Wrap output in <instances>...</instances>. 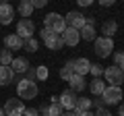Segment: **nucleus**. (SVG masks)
Returning a JSON list of instances; mask_svg holds the SVG:
<instances>
[{
    "mask_svg": "<svg viewBox=\"0 0 124 116\" xmlns=\"http://www.w3.org/2000/svg\"><path fill=\"white\" fill-rule=\"evenodd\" d=\"M37 93H39V89H37L35 81L21 79L17 83V95H19V99H35Z\"/></svg>",
    "mask_w": 124,
    "mask_h": 116,
    "instance_id": "f257e3e1",
    "label": "nucleus"
},
{
    "mask_svg": "<svg viewBox=\"0 0 124 116\" xmlns=\"http://www.w3.org/2000/svg\"><path fill=\"white\" fill-rule=\"evenodd\" d=\"M44 27L50 29V31H54L56 35H60V33L66 29V21H64V17H62L60 13H48L46 19H44Z\"/></svg>",
    "mask_w": 124,
    "mask_h": 116,
    "instance_id": "f03ea898",
    "label": "nucleus"
},
{
    "mask_svg": "<svg viewBox=\"0 0 124 116\" xmlns=\"http://www.w3.org/2000/svg\"><path fill=\"white\" fill-rule=\"evenodd\" d=\"M93 50L99 58H108L114 54V40L112 37H103V35H97V40L93 41Z\"/></svg>",
    "mask_w": 124,
    "mask_h": 116,
    "instance_id": "7ed1b4c3",
    "label": "nucleus"
},
{
    "mask_svg": "<svg viewBox=\"0 0 124 116\" xmlns=\"http://www.w3.org/2000/svg\"><path fill=\"white\" fill-rule=\"evenodd\" d=\"M101 102L106 106H120V102H122V87H110L108 85L106 91L101 93Z\"/></svg>",
    "mask_w": 124,
    "mask_h": 116,
    "instance_id": "20e7f679",
    "label": "nucleus"
},
{
    "mask_svg": "<svg viewBox=\"0 0 124 116\" xmlns=\"http://www.w3.org/2000/svg\"><path fill=\"white\" fill-rule=\"evenodd\" d=\"M2 110H4V116H23L25 114V104L19 98H8Z\"/></svg>",
    "mask_w": 124,
    "mask_h": 116,
    "instance_id": "39448f33",
    "label": "nucleus"
},
{
    "mask_svg": "<svg viewBox=\"0 0 124 116\" xmlns=\"http://www.w3.org/2000/svg\"><path fill=\"white\" fill-rule=\"evenodd\" d=\"M103 77H106V83H110V87H120L124 81V75L120 71V66H108L103 68Z\"/></svg>",
    "mask_w": 124,
    "mask_h": 116,
    "instance_id": "423d86ee",
    "label": "nucleus"
},
{
    "mask_svg": "<svg viewBox=\"0 0 124 116\" xmlns=\"http://www.w3.org/2000/svg\"><path fill=\"white\" fill-rule=\"evenodd\" d=\"M33 33H35V23L31 21V19H21V21L17 23V35L21 37L23 41L29 40V37H33Z\"/></svg>",
    "mask_w": 124,
    "mask_h": 116,
    "instance_id": "0eeeda50",
    "label": "nucleus"
},
{
    "mask_svg": "<svg viewBox=\"0 0 124 116\" xmlns=\"http://www.w3.org/2000/svg\"><path fill=\"white\" fill-rule=\"evenodd\" d=\"M64 21H66V27H70V29H77V31H79L81 27L85 25V15L79 13V10H70V13L64 17Z\"/></svg>",
    "mask_w": 124,
    "mask_h": 116,
    "instance_id": "6e6552de",
    "label": "nucleus"
},
{
    "mask_svg": "<svg viewBox=\"0 0 124 116\" xmlns=\"http://www.w3.org/2000/svg\"><path fill=\"white\" fill-rule=\"evenodd\" d=\"M58 104L62 106V110L72 112V110H75V104H77V93H75V91H70V89H66L60 98H58Z\"/></svg>",
    "mask_w": 124,
    "mask_h": 116,
    "instance_id": "1a4fd4ad",
    "label": "nucleus"
},
{
    "mask_svg": "<svg viewBox=\"0 0 124 116\" xmlns=\"http://www.w3.org/2000/svg\"><path fill=\"white\" fill-rule=\"evenodd\" d=\"M60 37H62V41H64V46H77L81 41L79 31H77V29H70V27H66V29L60 33Z\"/></svg>",
    "mask_w": 124,
    "mask_h": 116,
    "instance_id": "9d476101",
    "label": "nucleus"
},
{
    "mask_svg": "<svg viewBox=\"0 0 124 116\" xmlns=\"http://www.w3.org/2000/svg\"><path fill=\"white\" fill-rule=\"evenodd\" d=\"M89 68H91V62H89L87 58H75L72 60V71H75V75L85 77L89 73Z\"/></svg>",
    "mask_w": 124,
    "mask_h": 116,
    "instance_id": "9b49d317",
    "label": "nucleus"
},
{
    "mask_svg": "<svg viewBox=\"0 0 124 116\" xmlns=\"http://www.w3.org/2000/svg\"><path fill=\"white\" fill-rule=\"evenodd\" d=\"M13 19H15V8L10 4H2V2H0V23H2V25H10V23H13Z\"/></svg>",
    "mask_w": 124,
    "mask_h": 116,
    "instance_id": "f8f14e48",
    "label": "nucleus"
},
{
    "mask_svg": "<svg viewBox=\"0 0 124 116\" xmlns=\"http://www.w3.org/2000/svg\"><path fill=\"white\" fill-rule=\"evenodd\" d=\"M10 68H13V73L15 75H21V73H27L29 71V60L27 58H23V56H19V58H13V62H10Z\"/></svg>",
    "mask_w": 124,
    "mask_h": 116,
    "instance_id": "ddd939ff",
    "label": "nucleus"
},
{
    "mask_svg": "<svg viewBox=\"0 0 124 116\" xmlns=\"http://www.w3.org/2000/svg\"><path fill=\"white\" fill-rule=\"evenodd\" d=\"M4 46H6V50H21L23 48V40L17 35V33H10V35H6L4 37Z\"/></svg>",
    "mask_w": 124,
    "mask_h": 116,
    "instance_id": "4468645a",
    "label": "nucleus"
},
{
    "mask_svg": "<svg viewBox=\"0 0 124 116\" xmlns=\"http://www.w3.org/2000/svg\"><path fill=\"white\" fill-rule=\"evenodd\" d=\"M15 79V73L10 66H0V87H6V85H10Z\"/></svg>",
    "mask_w": 124,
    "mask_h": 116,
    "instance_id": "2eb2a0df",
    "label": "nucleus"
},
{
    "mask_svg": "<svg viewBox=\"0 0 124 116\" xmlns=\"http://www.w3.org/2000/svg\"><path fill=\"white\" fill-rule=\"evenodd\" d=\"M79 35H81V40H85V41H95L97 40V31H95V27H89V25H83L79 29Z\"/></svg>",
    "mask_w": 124,
    "mask_h": 116,
    "instance_id": "dca6fc26",
    "label": "nucleus"
},
{
    "mask_svg": "<svg viewBox=\"0 0 124 116\" xmlns=\"http://www.w3.org/2000/svg\"><path fill=\"white\" fill-rule=\"evenodd\" d=\"M101 33H103V37H114L116 33H118V23H116L114 19L106 21V23L101 25Z\"/></svg>",
    "mask_w": 124,
    "mask_h": 116,
    "instance_id": "f3484780",
    "label": "nucleus"
},
{
    "mask_svg": "<svg viewBox=\"0 0 124 116\" xmlns=\"http://www.w3.org/2000/svg\"><path fill=\"white\" fill-rule=\"evenodd\" d=\"M68 83H70V91H83L85 87H87V83H85V77H81V75H72L70 79H68Z\"/></svg>",
    "mask_w": 124,
    "mask_h": 116,
    "instance_id": "a211bd4d",
    "label": "nucleus"
},
{
    "mask_svg": "<svg viewBox=\"0 0 124 116\" xmlns=\"http://www.w3.org/2000/svg\"><path fill=\"white\" fill-rule=\"evenodd\" d=\"M44 44H46V48H48V50H62V48H64V41H62V37L56 35V33H54V35H50L48 40L44 41Z\"/></svg>",
    "mask_w": 124,
    "mask_h": 116,
    "instance_id": "6ab92c4d",
    "label": "nucleus"
},
{
    "mask_svg": "<svg viewBox=\"0 0 124 116\" xmlns=\"http://www.w3.org/2000/svg\"><path fill=\"white\" fill-rule=\"evenodd\" d=\"M91 106H93V102L91 99H87V98H77V104H75V114H81V112H89L91 110Z\"/></svg>",
    "mask_w": 124,
    "mask_h": 116,
    "instance_id": "aec40b11",
    "label": "nucleus"
},
{
    "mask_svg": "<svg viewBox=\"0 0 124 116\" xmlns=\"http://www.w3.org/2000/svg\"><path fill=\"white\" fill-rule=\"evenodd\" d=\"M17 10H19V15H21L23 19H29L31 13H33V4H31V0H21L19 6H17Z\"/></svg>",
    "mask_w": 124,
    "mask_h": 116,
    "instance_id": "412c9836",
    "label": "nucleus"
},
{
    "mask_svg": "<svg viewBox=\"0 0 124 116\" xmlns=\"http://www.w3.org/2000/svg\"><path fill=\"white\" fill-rule=\"evenodd\" d=\"M106 87H108V85L103 83L101 79H93L91 83H89V91H91L93 95H101L103 91H106Z\"/></svg>",
    "mask_w": 124,
    "mask_h": 116,
    "instance_id": "4be33fe9",
    "label": "nucleus"
},
{
    "mask_svg": "<svg viewBox=\"0 0 124 116\" xmlns=\"http://www.w3.org/2000/svg\"><path fill=\"white\" fill-rule=\"evenodd\" d=\"M46 112H48V116H62L64 114V110H62V106L58 102H52L50 106H46Z\"/></svg>",
    "mask_w": 124,
    "mask_h": 116,
    "instance_id": "5701e85b",
    "label": "nucleus"
},
{
    "mask_svg": "<svg viewBox=\"0 0 124 116\" xmlns=\"http://www.w3.org/2000/svg\"><path fill=\"white\" fill-rule=\"evenodd\" d=\"M13 52L10 50H0V66H10L13 62Z\"/></svg>",
    "mask_w": 124,
    "mask_h": 116,
    "instance_id": "b1692460",
    "label": "nucleus"
},
{
    "mask_svg": "<svg viewBox=\"0 0 124 116\" xmlns=\"http://www.w3.org/2000/svg\"><path fill=\"white\" fill-rule=\"evenodd\" d=\"M75 75V71H72V60H68L64 66L60 68V79H64V81H68L70 77Z\"/></svg>",
    "mask_w": 124,
    "mask_h": 116,
    "instance_id": "393cba45",
    "label": "nucleus"
},
{
    "mask_svg": "<svg viewBox=\"0 0 124 116\" xmlns=\"http://www.w3.org/2000/svg\"><path fill=\"white\" fill-rule=\"evenodd\" d=\"M23 48H25L27 52H37V48H39V41H37L35 37H29V40L23 41Z\"/></svg>",
    "mask_w": 124,
    "mask_h": 116,
    "instance_id": "a878e982",
    "label": "nucleus"
},
{
    "mask_svg": "<svg viewBox=\"0 0 124 116\" xmlns=\"http://www.w3.org/2000/svg\"><path fill=\"white\" fill-rule=\"evenodd\" d=\"M48 75H50V71H48V66H44V64L35 68V79H39V81H46V79H48Z\"/></svg>",
    "mask_w": 124,
    "mask_h": 116,
    "instance_id": "bb28decb",
    "label": "nucleus"
},
{
    "mask_svg": "<svg viewBox=\"0 0 124 116\" xmlns=\"http://www.w3.org/2000/svg\"><path fill=\"white\" fill-rule=\"evenodd\" d=\"M89 73L93 75V79H99V77L103 75V66H101V64H93V62H91V68H89Z\"/></svg>",
    "mask_w": 124,
    "mask_h": 116,
    "instance_id": "cd10ccee",
    "label": "nucleus"
},
{
    "mask_svg": "<svg viewBox=\"0 0 124 116\" xmlns=\"http://www.w3.org/2000/svg\"><path fill=\"white\" fill-rule=\"evenodd\" d=\"M112 56H114V64L116 66H122L124 64V52H114Z\"/></svg>",
    "mask_w": 124,
    "mask_h": 116,
    "instance_id": "c85d7f7f",
    "label": "nucleus"
},
{
    "mask_svg": "<svg viewBox=\"0 0 124 116\" xmlns=\"http://www.w3.org/2000/svg\"><path fill=\"white\" fill-rule=\"evenodd\" d=\"M50 35H54V31H50V29H46V27H44V29L39 31V37H41V41H46V40H48Z\"/></svg>",
    "mask_w": 124,
    "mask_h": 116,
    "instance_id": "c756f323",
    "label": "nucleus"
},
{
    "mask_svg": "<svg viewBox=\"0 0 124 116\" xmlns=\"http://www.w3.org/2000/svg\"><path fill=\"white\" fill-rule=\"evenodd\" d=\"M31 4H33V8H44L48 4V0H31Z\"/></svg>",
    "mask_w": 124,
    "mask_h": 116,
    "instance_id": "7c9ffc66",
    "label": "nucleus"
},
{
    "mask_svg": "<svg viewBox=\"0 0 124 116\" xmlns=\"http://www.w3.org/2000/svg\"><path fill=\"white\" fill-rule=\"evenodd\" d=\"M23 116H39V110L37 108H25V114Z\"/></svg>",
    "mask_w": 124,
    "mask_h": 116,
    "instance_id": "2f4dec72",
    "label": "nucleus"
},
{
    "mask_svg": "<svg viewBox=\"0 0 124 116\" xmlns=\"http://www.w3.org/2000/svg\"><path fill=\"white\" fill-rule=\"evenodd\" d=\"M95 116H114L108 108H97V112H95Z\"/></svg>",
    "mask_w": 124,
    "mask_h": 116,
    "instance_id": "473e14b6",
    "label": "nucleus"
},
{
    "mask_svg": "<svg viewBox=\"0 0 124 116\" xmlns=\"http://www.w3.org/2000/svg\"><path fill=\"white\" fill-rule=\"evenodd\" d=\"M99 6L101 8H110V6H114V0H99Z\"/></svg>",
    "mask_w": 124,
    "mask_h": 116,
    "instance_id": "72a5a7b5",
    "label": "nucleus"
},
{
    "mask_svg": "<svg viewBox=\"0 0 124 116\" xmlns=\"http://www.w3.org/2000/svg\"><path fill=\"white\" fill-rule=\"evenodd\" d=\"M93 2L91 0H79V6H91Z\"/></svg>",
    "mask_w": 124,
    "mask_h": 116,
    "instance_id": "f704fd0d",
    "label": "nucleus"
},
{
    "mask_svg": "<svg viewBox=\"0 0 124 116\" xmlns=\"http://www.w3.org/2000/svg\"><path fill=\"white\" fill-rule=\"evenodd\" d=\"M77 116H95V114H93V112L89 110V112H81V114H77Z\"/></svg>",
    "mask_w": 124,
    "mask_h": 116,
    "instance_id": "c9c22d12",
    "label": "nucleus"
},
{
    "mask_svg": "<svg viewBox=\"0 0 124 116\" xmlns=\"http://www.w3.org/2000/svg\"><path fill=\"white\" fill-rule=\"evenodd\" d=\"M118 116H124V104H120V108H118Z\"/></svg>",
    "mask_w": 124,
    "mask_h": 116,
    "instance_id": "e433bc0d",
    "label": "nucleus"
},
{
    "mask_svg": "<svg viewBox=\"0 0 124 116\" xmlns=\"http://www.w3.org/2000/svg\"><path fill=\"white\" fill-rule=\"evenodd\" d=\"M62 116H77V114H75V112H64Z\"/></svg>",
    "mask_w": 124,
    "mask_h": 116,
    "instance_id": "4c0bfd02",
    "label": "nucleus"
},
{
    "mask_svg": "<svg viewBox=\"0 0 124 116\" xmlns=\"http://www.w3.org/2000/svg\"><path fill=\"white\" fill-rule=\"evenodd\" d=\"M0 116H4V110H2V108H0Z\"/></svg>",
    "mask_w": 124,
    "mask_h": 116,
    "instance_id": "58836bf2",
    "label": "nucleus"
},
{
    "mask_svg": "<svg viewBox=\"0 0 124 116\" xmlns=\"http://www.w3.org/2000/svg\"><path fill=\"white\" fill-rule=\"evenodd\" d=\"M120 71H122V75H124V64H122V66H120Z\"/></svg>",
    "mask_w": 124,
    "mask_h": 116,
    "instance_id": "ea45409f",
    "label": "nucleus"
}]
</instances>
